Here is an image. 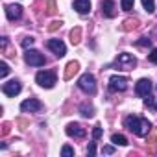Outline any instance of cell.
Masks as SVG:
<instances>
[{
    "mask_svg": "<svg viewBox=\"0 0 157 157\" xmlns=\"http://www.w3.org/2000/svg\"><path fill=\"white\" fill-rule=\"evenodd\" d=\"M124 124H126V128H128L129 131H133L137 137H144V135H148V131L151 129V124H150L146 118H140V117H137V115H129V117L124 120Z\"/></svg>",
    "mask_w": 157,
    "mask_h": 157,
    "instance_id": "obj_1",
    "label": "cell"
},
{
    "mask_svg": "<svg viewBox=\"0 0 157 157\" xmlns=\"http://www.w3.org/2000/svg\"><path fill=\"white\" fill-rule=\"evenodd\" d=\"M78 87H80L83 93H87V94H94L96 93V80H94V76L93 74H83L82 78H80V82H78Z\"/></svg>",
    "mask_w": 157,
    "mask_h": 157,
    "instance_id": "obj_2",
    "label": "cell"
},
{
    "mask_svg": "<svg viewBox=\"0 0 157 157\" xmlns=\"http://www.w3.org/2000/svg\"><path fill=\"white\" fill-rule=\"evenodd\" d=\"M35 82H37L41 87H44V89H52V87L56 85V74L50 72V70H41V72H37V76H35Z\"/></svg>",
    "mask_w": 157,
    "mask_h": 157,
    "instance_id": "obj_3",
    "label": "cell"
},
{
    "mask_svg": "<svg viewBox=\"0 0 157 157\" xmlns=\"http://www.w3.org/2000/svg\"><path fill=\"white\" fill-rule=\"evenodd\" d=\"M117 65H118V68H122V70H133V68L137 67V59H135V56L124 52V54H120V56L117 57Z\"/></svg>",
    "mask_w": 157,
    "mask_h": 157,
    "instance_id": "obj_4",
    "label": "cell"
},
{
    "mask_svg": "<svg viewBox=\"0 0 157 157\" xmlns=\"http://www.w3.org/2000/svg\"><path fill=\"white\" fill-rule=\"evenodd\" d=\"M24 59H26V63L32 65V67H43V65L46 63L44 56H43L41 52H37V50H26Z\"/></svg>",
    "mask_w": 157,
    "mask_h": 157,
    "instance_id": "obj_5",
    "label": "cell"
},
{
    "mask_svg": "<svg viewBox=\"0 0 157 157\" xmlns=\"http://www.w3.org/2000/svg\"><path fill=\"white\" fill-rule=\"evenodd\" d=\"M128 78L126 76H111V80H109V89L115 91V93H122L128 89Z\"/></svg>",
    "mask_w": 157,
    "mask_h": 157,
    "instance_id": "obj_6",
    "label": "cell"
},
{
    "mask_svg": "<svg viewBox=\"0 0 157 157\" xmlns=\"http://www.w3.org/2000/svg\"><path fill=\"white\" fill-rule=\"evenodd\" d=\"M46 46H48L57 57H63V56L67 54V46H65V43L59 41V39H50V41L46 43Z\"/></svg>",
    "mask_w": 157,
    "mask_h": 157,
    "instance_id": "obj_7",
    "label": "cell"
},
{
    "mask_svg": "<svg viewBox=\"0 0 157 157\" xmlns=\"http://www.w3.org/2000/svg\"><path fill=\"white\" fill-rule=\"evenodd\" d=\"M41 109H43V104H41L39 100H35V98L24 100V102L21 104V111H24V113H37V111H41Z\"/></svg>",
    "mask_w": 157,
    "mask_h": 157,
    "instance_id": "obj_8",
    "label": "cell"
},
{
    "mask_svg": "<svg viewBox=\"0 0 157 157\" xmlns=\"http://www.w3.org/2000/svg\"><path fill=\"white\" fill-rule=\"evenodd\" d=\"M67 135L68 137H78V139H82V137H85V128L82 126V124H76V122H72V124H68L67 126Z\"/></svg>",
    "mask_w": 157,
    "mask_h": 157,
    "instance_id": "obj_9",
    "label": "cell"
},
{
    "mask_svg": "<svg viewBox=\"0 0 157 157\" xmlns=\"http://www.w3.org/2000/svg\"><path fill=\"white\" fill-rule=\"evenodd\" d=\"M21 89H22V85H21L19 82H15V80L2 85V93H4L6 96H17V94L21 93Z\"/></svg>",
    "mask_w": 157,
    "mask_h": 157,
    "instance_id": "obj_10",
    "label": "cell"
},
{
    "mask_svg": "<svg viewBox=\"0 0 157 157\" xmlns=\"http://www.w3.org/2000/svg\"><path fill=\"white\" fill-rule=\"evenodd\" d=\"M100 8H102V15L107 17V19H113L117 15V6H115L113 0H104L100 4Z\"/></svg>",
    "mask_w": 157,
    "mask_h": 157,
    "instance_id": "obj_11",
    "label": "cell"
},
{
    "mask_svg": "<svg viewBox=\"0 0 157 157\" xmlns=\"http://www.w3.org/2000/svg\"><path fill=\"white\" fill-rule=\"evenodd\" d=\"M150 91H151V82H150V80L142 78V80H139V82H137L135 93H137L139 96H148V94H150Z\"/></svg>",
    "mask_w": 157,
    "mask_h": 157,
    "instance_id": "obj_12",
    "label": "cell"
},
{
    "mask_svg": "<svg viewBox=\"0 0 157 157\" xmlns=\"http://www.w3.org/2000/svg\"><path fill=\"white\" fill-rule=\"evenodd\" d=\"M21 15H22V8L21 6H17V4L6 6V17L10 21H17V19H21Z\"/></svg>",
    "mask_w": 157,
    "mask_h": 157,
    "instance_id": "obj_13",
    "label": "cell"
},
{
    "mask_svg": "<svg viewBox=\"0 0 157 157\" xmlns=\"http://www.w3.org/2000/svg\"><path fill=\"white\" fill-rule=\"evenodd\" d=\"M74 10L80 15L89 13L91 11V0H74Z\"/></svg>",
    "mask_w": 157,
    "mask_h": 157,
    "instance_id": "obj_14",
    "label": "cell"
},
{
    "mask_svg": "<svg viewBox=\"0 0 157 157\" xmlns=\"http://www.w3.org/2000/svg\"><path fill=\"white\" fill-rule=\"evenodd\" d=\"M78 70H80V63H78V61H70L67 65V68H65V80H72Z\"/></svg>",
    "mask_w": 157,
    "mask_h": 157,
    "instance_id": "obj_15",
    "label": "cell"
},
{
    "mask_svg": "<svg viewBox=\"0 0 157 157\" xmlns=\"http://www.w3.org/2000/svg\"><path fill=\"white\" fill-rule=\"evenodd\" d=\"M80 41H82V28L76 26V28L70 32V43H72V44H78Z\"/></svg>",
    "mask_w": 157,
    "mask_h": 157,
    "instance_id": "obj_16",
    "label": "cell"
},
{
    "mask_svg": "<svg viewBox=\"0 0 157 157\" xmlns=\"http://www.w3.org/2000/svg\"><path fill=\"white\" fill-rule=\"evenodd\" d=\"M80 113H82V117H85V118H93V117H94V107L83 104V105L80 107Z\"/></svg>",
    "mask_w": 157,
    "mask_h": 157,
    "instance_id": "obj_17",
    "label": "cell"
},
{
    "mask_svg": "<svg viewBox=\"0 0 157 157\" xmlns=\"http://www.w3.org/2000/svg\"><path fill=\"white\" fill-rule=\"evenodd\" d=\"M135 28H139V21H137V19H126V21H124L122 30L129 32V30H135Z\"/></svg>",
    "mask_w": 157,
    "mask_h": 157,
    "instance_id": "obj_18",
    "label": "cell"
},
{
    "mask_svg": "<svg viewBox=\"0 0 157 157\" xmlns=\"http://www.w3.org/2000/svg\"><path fill=\"white\" fill-rule=\"evenodd\" d=\"M111 142L117 144V146H126V144H128V139H126L124 135H120V133H115V135L111 137Z\"/></svg>",
    "mask_w": 157,
    "mask_h": 157,
    "instance_id": "obj_19",
    "label": "cell"
},
{
    "mask_svg": "<svg viewBox=\"0 0 157 157\" xmlns=\"http://www.w3.org/2000/svg\"><path fill=\"white\" fill-rule=\"evenodd\" d=\"M142 6L148 13H153L155 11V0H142Z\"/></svg>",
    "mask_w": 157,
    "mask_h": 157,
    "instance_id": "obj_20",
    "label": "cell"
},
{
    "mask_svg": "<svg viewBox=\"0 0 157 157\" xmlns=\"http://www.w3.org/2000/svg\"><path fill=\"white\" fill-rule=\"evenodd\" d=\"M148 144H151V146H155L157 144V128H151V133L148 135V140H146Z\"/></svg>",
    "mask_w": 157,
    "mask_h": 157,
    "instance_id": "obj_21",
    "label": "cell"
},
{
    "mask_svg": "<svg viewBox=\"0 0 157 157\" xmlns=\"http://www.w3.org/2000/svg\"><path fill=\"white\" fill-rule=\"evenodd\" d=\"M120 6H122L124 11H129V10H133V6H135V0H120Z\"/></svg>",
    "mask_w": 157,
    "mask_h": 157,
    "instance_id": "obj_22",
    "label": "cell"
},
{
    "mask_svg": "<svg viewBox=\"0 0 157 157\" xmlns=\"http://www.w3.org/2000/svg\"><path fill=\"white\" fill-rule=\"evenodd\" d=\"M8 74H10V67H8L6 61H2L0 63V78H6Z\"/></svg>",
    "mask_w": 157,
    "mask_h": 157,
    "instance_id": "obj_23",
    "label": "cell"
},
{
    "mask_svg": "<svg viewBox=\"0 0 157 157\" xmlns=\"http://www.w3.org/2000/svg\"><path fill=\"white\" fill-rule=\"evenodd\" d=\"M144 104H146L148 107L157 109V102H155V100H153V96H150V94H148V96H144Z\"/></svg>",
    "mask_w": 157,
    "mask_h": 157,
    "instance_id": "obj_24",
    "label": "cell"
},
{
    "mask_svg": "<svg viewBox=\"0 0 157 157\" xmlns=\"http://www.w3.org/2000/svg\"><path fill=\"white\" fill-rule=\"evenodd\" d=\"M61 155H63V157H72V155H74V150H72L70 146H63Z\"/></svg>",
    "mask_w": 157,
    "mask_h": 157,
    "instance_id": "obj_25",
    "label": "cell"
},
{
    "mask_svg": "<svg viewBox=\"0 0 157 157\" xmlns=\"http://www.w3.org/2000/svg\"><path fill=\"white\" fill-rule=\"evenodd\" d=\"M56 11H57L56 10V0H48V11L46 13L48 15H56Z\"/></svg>",
    "mask_w": 157,
    "mask_h": 157,
    "instance_id": "obj_26",
    "label": "cell"
},
{
    "mask_svg": "<svg viewBox=\"0 0 157 157\" xmlns=\"http://www.w3.org/2000/svg\"><path fill=\"white\" fill-rule=\"evenodd\" d=\"M137 44H139V46H150V44H151V41H150L148 37H140V39L137 41Z\"/></svg>",
    "mask_w": 157,
    "mask_h": 157,
    "instance_id": "obj_27",
    "label": "cell"
},
{
    "mask_svg": "<svg viewBox=\"0 0 157 157\" xmlns=\"http://www.w3.org/2000/svg\"><path fill=\"white\" fill-rule=\"evenodd\" d=\"M102 137V128L100 126H94V129H93V139L96 140V139H100Z\"/></svg>",
    "mask_w": 157,
    "mask_h": 157,
    "instance_id": "obj_28",
    "label": "cell"
},
{
    "mask_svg": "<svg viewBox=\"0 0 157 157\" xmlns=\"http://www.w3.org/2000/svg\"><path fill=\"white\" fill-rule=\"evenodd\" d=\"M148 59L153 63V65H157V48H153L151 52H150V56H148Z\"/></svg>",
    "mask_w": 157,
    "mask_h": 157,
    "instance_id": "obj_29",
    "label": "cell"
},
{
    "mask_svg": "<svg viewBox=\"0 0 157 157\" xmlns=\"http://www.w3.org/2000/svg\"><path fill=\"white\" fill-rule=\"evenodd\" d=\"M32 44H33V37H24V39H22V46H24V48H28V46H32Z\"/></svg>",
    "mask_w": 157,
    "mask_h": 157,
    "instance_id": "obj_30",
    "label": "cell"
},
{
    "mask_svg": "<svg viewBox=\"0 0 157 157\" xmlns=\"http://www.w3.org/2000/svg\"><path fill=\"white\" fill-rule=\"evenodd\" d=\"M87 153H89L91 157L96 153V144H94V142H91V144H89V148H87Z\"/></svg>",
    "mask_w": 157,
    "mask_h": 157,
    "instance_id": "obj_31",
    "label": "cell"
},
{
    "mask_svg": "<svg viewBox=\"0 0 157 157\" xmlns=\"http://www.w3.org/2000/svg\"><path fill=\"white\" fill-rule=\"evenodd\" d=\"M59 26H61V22H57V21H54V22H52V24L48 26V32H56V30H57Z\"/></svg>",
    "mask_w": 157,
    "mask_h": 157,
    "instance_id": "obj_32",
    "label": "cell"
},
{
    "mask_svg": "<svg viewBox=\"0 0 157 157\" xmlns=\"http://www.w3.org/2000/svg\"><path fill=\"white\" fill-rule=\"evenodd\" d=\"M10 128H11V126H10L8 122H4V124H2V135H8V133H10Z\"/></svg>",
    "mask_w": 157,
    "mask_h": 157,
    "instance_id": "obj_33",
    "label": "cell"
},
{
    "mask_svg": "<svg viewBox=\"0 0 157 157\" xmlns=\"http://www.w3.org/2000/svg\"><path fill=\"white\" fill-rule=\"evenodd\" d=\"M102 151H104V153H113V151H115V148H113V146H104V150H102Z\"/></svg>",
    "mask_w": 157,
    "mask_h": 157,
    "instance_id": "obj_34",
    "label": "cell"
}]
</instances>
